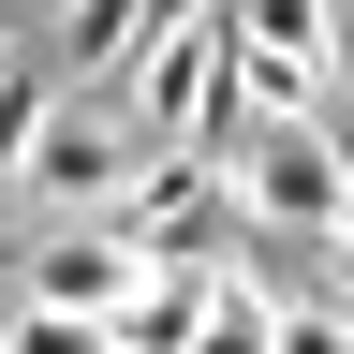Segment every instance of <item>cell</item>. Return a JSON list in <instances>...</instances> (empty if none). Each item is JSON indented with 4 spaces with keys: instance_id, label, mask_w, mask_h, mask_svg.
<instances>
[{
    "instance_id": "6da1fadb",
    "label": "cell",
    "mask_w": 354,
    "mask_h": 354,
    "mask_svg": "<svg viewBox=\"0 0 354 354\" xmlns=\"http://www.w3.org/2000/svg\"><path fill=\"white\" fill-rule=\"evenodd\" d=\"M148 133H133L118 88H44L15 74V118H0V192H15V221H118L133 192H148Z\"/></svg>"
},
{
    "instance_id": "7a4b0ae2",
    "label": "cell",
    "mask_w": 354,
    "mask_h": 354,
    "mask_svg": "<svg viewBox=\"0 0 354 354\" xmlns=\"http://www.w3.org/2000/svg\"><path fill=\"white\" fill-rule=\"evenodd\" d=\"M207 177H221V207H236V236L281 251V266H310L354 221V133L339 118H236L207 148Z\"/></svg>"
},
{
    "instance_id": "3957f363",
    "label": "cell",
    "mask_w": 354,
    "mask_h": 354,
    "mask_svg": "<svg viewBox=\"0 0 354 354\" xmlns=\"http://www.w3.org/2000/svg\"><path fill=\"white\" fill-rule=\"evenodd\" d=\"M221 44H236V118H325L339 0H221Z\"/></svg>"
},
{
    "instance_id": "277c9868",
    "label": "cell",
    "mask_w": 354,
    "mask_h": 354,
    "mask_svg": "<svg viewBox=\"0 0 354 354\" xmlns=\"http://www.w3.org/2000/svg\"><path fill=\"white\" fill-rule=\"evenodd\" d=\"M310 281H354V221H339V236H325V251H310Z\"/></svg>"
},
{
    "instance_id": "5b68a950",
    "label": "cell",
    "mask_w": 354,
    "mask_h": 354,
    "mask_svg": "<svg viewBox=\"0 0 354 354\" xmlns=\"http://www.w3.org/2000/svg\"><path fill=\"white\" fill-rule=\"evenodd\" d=\"M44 15H59V0H0V30H44Z\"/></svg>"
}]
</instances>
